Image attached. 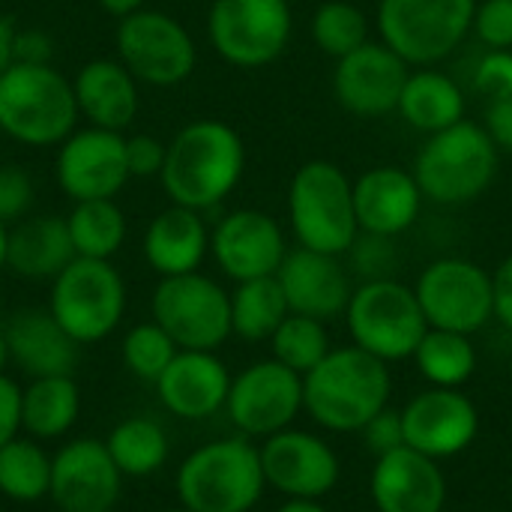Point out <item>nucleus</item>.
<instances>
[{
  "label": "nucleus",
  "instance_id": "14",
  "mask_svg": "<svg viewBox=\"0 0 512 512\" xmlns=\"http://www.w3.org/2000/svg\"><path fill=\"white\" fill-rule=\"evenodd\" d=\"M225 411L243 438H270L291 429L303 411V375L279 360H261L231 378Z\"/></svg>",
  "mask_w": 512,
  "mask_h": 512
},
{
  "label": "nucleus",
  "instance_id": "4",
  "mask_svg": "<svg viewBox=\"0 0 512 512\" xmlns=\"http://www.w3.org/2000/svg\"><path fill=\"white\" fill-rule=\"evenodd\" d=\"M288 222L297 246L345 255L360 237L354 180L330 159L303 162L288 186Z\"/></svg>",
  "mask_w": 512,
  "mask_h": 512
},
{
  "label": "nucleus",
  "instance_id": "33",
  "mask_svg": "<svg viewBox=\"0 0 512 512\" xmlns=\"http://www.w3.org/2000/svg\"><path fill=\"white\" fill-rule=\"evenodd\" d=\"M105 447L123 477H153L168 462V435L150 417H129L117 423Z\"/></svg>",
  "mask_w": 512,
  "mask_h": 512
},
{
  "label": "nucleus",
  "instance_id": "6",
  "mask_svg": "<svg viewBox=\"0 0 512 512\" xmlns=\"http://www.w3.org/2000/svg\"><path fill=\"white\" fill-rule=\"evenodd\" d=\"M501 150L489 138L483 123L462 120L426 138L414 159V177L423 198L435 204L477 201L498 174Z\"/></svg>",
  "mask_w": 512,
  "mask_h": 512
},
{
  "label": "nucleus",
  "instance_id": "18",
  "mask_svg": "<svg viewBox=\"0 0 512 512\" xmlns=\"http://www.w3.org/2000/svg\"><path fill=\"white\" fill-rule=\"evenodd\" d=\"M411 66L384 42H366L336 60L333 96L354 117H387L399 108V96Z\"/></svg>",
  "mask_w": 512,
  "mask_h": 512
},
{
  "label": "nucleus",
  "instance_id": "53",
  "mask_svg": "<svg viewBox=\"0 0 512 512\" xmlns=\"http://www.w3.org/2000/svg\"><path fill=\"white\" fill-rule=\"evenodd\" d=\"M165 512H192V510H186V507H177V510H165Z\"/></svg>",
  "mask_w": 512,
  "mask_h": 512
},
{
  "label": "nucleus",
  "instance_id": "12",
  "mask_svg": "<svg viewBox=\"0 0 512 512\" xmlns=\"http://www.w3.org/2000/svg\"><path fill=\"white\" fill-rule=\"evenodd\" d=\"M117 60L150 87H177L183 84L198 63V48L192 33L168 12L138 9L120 18L117 33Z\"/></svg>",
  "mask_w": 512,
  "mask_h": 512
},
{
  "label": "nucleus",
  "instance_id": "28",
  "mask_svg": "<svg viewBox=\"0 0 512 512\" xmlns=\"http://www.w3.org/2000/svg\"><path fill=\"white\" fill-rule=\"evenodd\" d=\"M75 258L63 216H33L9 231L6 267L24 279H54Z\"/></svg>",
  "mask_w": 512,
  "mask_h": 512
},
{
  "label": "nucleus",
  "instance_id": "30",
  "mask_svg": "<svg viewBox=\"0 0 512 512\" xmlns=\"http://www.w3.org/2000/svg\"><path fill=\"white\" fill-rule=\"evenodd\" d=\"M81 414V390L72 375L30 378L21 390V429L36 441L63 438Z\"/></svg>",
  "mask_w": 512,
  "mask_h": 512
},
{
  "label": "nucleus",
  "instance_id": "7",
  "mask_svg": "<svg viewBox=\"0 0 512 512\" xmlns=\"http://www.w3.org/2000/svg\"><path fill=\"white\" fill-rule=\"evenodd\" d=\"M477 0H378L381 42L408 66L447 60L471 33Z\"/></svg>",
  "mask_w": 512,
  "mask_h": 512
},
{
  "label": "nucleus",
  "instance_id": "51",
  "mask_svg": "<svg viewBox=\"0 0 512 512\" xmlns=\"http://www.w3.org/2000/svg\"><path fill=\"white\" fill-rule=\"evenodd\" d=\"M6 252H9V228L0 222V270H6Z\"/></svg>",
  "mask_w": 512,
  "mask_h": 512
},
{
  "label": "nucleus",
  "instance_id": "42",
  "mask_svg": "<svg viewBox=\"0 0 512 512\" xmlns=\"http://www.w3.org/2000/svg\"><path fill=\"white\" fill-rule=\"evenodd\" d=\"M366 447L375 456H387L399 447H405V426H402V411L384 408L381 414H375L363 429H360Z\"/></svg>",
  "mask_w": 512,
  "mask_h": 512
},
{
  "label": "nucleus",
  "instance_id": "17",
  "mask_svg": "<svg viewBox=\"0 0 512 512\" xmlns=\"http://www.w3.org/2000/svg\"><path fill=\"white\" fill-rule=\"evenodd\" d=\"M210 252L231 282H249L279 273L288 255V240L270 213L243 207L216 222L210 231Z\"/></svg>",
  "mask_w": 512,
  "mask_h": 512
},
{
  "label": "nucleus",
  "instance_id": "29",
  "mask_svg": "<svg viewBox=\"0 0 512 512\" xmlns=\"http://www.w3.org/2000/svg\"><path fill=\"white\" fill-rule=\"evenodd\" d=\"M396 114H402L411 129L435 135L465 120V93L447 72L420 66L408 75Z\"/></svg>",
  "mask_w": 512,
  "mask_h": 512
},
{
  "label": "nucleus",
  "instance_id": "3",
  "mask_svg": "<svg viewBox=\"0 0 512 512\" xmlns=\"http://www.w3.org/2000/svg\"><path fill=\"white\" fill-rule=\"evenodd\" d=\"M78 126L72 81L54 63H12L0 75V132L24 147H57Z\"/></svg>",
  "mask_w": 512,
  "mask_h": 512
},
{
  "label": "nucleus",
  "instance_id": "10",
  "mask_svg": "<svg viewBox=\"0 0 512 512\" xmlns=\"http://www.w3.org/2000/svg\"><path fill=\"white\" fill-rule=\"evenodd\" d=\"M288 0H213L207 36L213 51L237 69H261L279 60L291 42Z\"/></svg>",
  "mask_w": 512,
  "mask_h": 512
},
{
  "label": "nucleus",
  "instance_id": "16",
  "mask_svg": "<svg viewBox=\"0 0 512 512\" xmlns=\"http://www.w3.org/2000/svg\"><path fill=\"white\" fill-rule=\"evenodd\" d=\"M123 474L114 465L105 441L78 438L51 456L48 498L60 512L117 510Z\"/></svg>",
  "mask_w": 512,
  "mask_h": 512
},
{
  "label": "nucleus",
  "instance_id": "1",
  "mask_svg": "<svg viewBox=\"0 0 512 512\" xmlns=\"http://www.w3.org/2000/svg\"><path fill=\"white\" fill-rule=\"evenodd\" d=\"M243 171L246 144L240 132L222 120H192L168 141L159 180L171 204L207 213L237 189Z\"/></svg>",
  "mask_w": 512,
  "mask_h": 512
},
{
  "label": "nucleus",
  "instance_id": "21",
  "mask_svg": "<svg viewBox=\"0 0 512 512\" xmlns=\"http://www.w3.org/2000/svg\"><path fill=\"white\" fill-rule=\"evenodd\" d=\"M288 309L294 315H309L318 321L339 318L351 303V279L339 255L315 252V249H288L279 273H276Z\"/></svg>",
  "mask_w": 512,
  "mask_h": 512
},
{
  "label": "nucleus",
  "instance_id": "23",
  "mask_svg": "<svg viewBox=\"0 0 512 512\" xmlns=\"http://www.w3.org/2000/svg\"><path fill=\"white\" fill-rule=\"evenodd\" d=\"M423 192L414 171L375 165L354 180V210L360 234L399 237L405 234L423 207Z\"/></svg>",
  "mask_w": 512,
  "mask_h": 512
},
{
  "label": "nucleus",
  "instance_id": "19",
  "mask_svg": "<svg viewBox=\"0 0 512 512\" xmlns=\"http://www.w3.org/2000/svg\"><path fill=\"white\" fill-rule=\"evenodd\" d=\"M261 468L267 486L300 501H318L339 483V456L333 447L300 429H282L264 438Z\"/></svg>",
  "mask_w": 512,
  "mask_h": 512
},
{
  "label": "nucleus",
  "instance_id": "37",
  "mask_svg": "<svg viewBox=\"0 0 512 512\" xmlns=\"http://www.w3.org/2000/svg\"><path fill=\"white\" fill-rule=\"evenodd\" d=\"M273 342V360L288 366L297 375L312 372L327 354H330V336L324 321L309 315H288L279 330L270 336Z\"/></svg>",
  "mask_w": 512,
  "mask_h": 512
},
{
  "label": "nucleus",
  "instance_id": "32",
  "mask_svg": "<svg viewBox=\"0 0 512 512\" xmlns=\"http://www.w3.org/2000/svg\"><path fill=\"white\" fill-rule=\"evenodd\" d=\"M69 240L78 258L111 261L120 246L126 243V216L114 198L96 201H75L72 213L66 216Z\"/></svg>",
  "mask_w": 512,
  "mask_h": 512
},
{
  "label": "nucleus",
  "instance_id": "34",
  "mask_svg": "<svg viewBox=\"0 0 512 512\" xmlns=\"http://www.w3.org/2000/svg\"><path fill=\"white\" fill-rule=\"evenodd\" d=\"M51 489V456L36 438H12L0 447V495L15 504H36Z\"/></svg>",
  "mask_w": 512,
  "mask_h": 512
},
{
  "label": "nucleus",
  "instance_id": "11",
  "mask_svg": "<svg viewBox=\"0 0 512 512\" xmlns=\"http://www.w3.org/2000/svg\"><path fill=\"white\" fill-rule=\"evenodd\" d=\"M150 312L180 351H216L231 336V294L201 270L159 279Z\"/></svg>",
  "mask_w": 512,
  "mask_h": 512
},
{
  "label": "nucleus",
  "instance_id": "41",
  "mask_svg": "<svg viewBox=\"0 0 512 512\" xmlns=\"http://www.w3.org/2000/svg\"><path fill=\"white\" fill-rule=\"evenodd\" d=\"M33 207V180L18 165H0V222H15Z\"/></svg>",
  "mask_w": 512,
  "mask_h": 512
},
{
  "label": "nucleus",
  "instance_id": "8",
  "mask_svg": "<svg viewBox=\"0 0 512 512\" xmlns=\"http://www.w3.org/2000/svg\"><path fill=\"white\" fill-rule=\"evenodd\" d=\"M345 318L354 345L384 363L414 357L420 339L429 330L414 288L396 282L393 276L363 282L351 294Z\"/></svg>",
  "mask_w": 512,
  "mask_h": 512
},
{
  "label": "nucleus",
  "instance_id": "47",
  "mask_svg": "<svg viewBox=\"0 0 512 512\" xmlns=\"http://www.w3.org/2000/svg\"><path fill=\"white\" fill-rule=\"evenodd\" d=\"M492 282H495V318L512 333V255L498 264Z\"/></svg>",
  "mask_w": 512,
  "mask_h": 512
},
{
  "label": "nucleus",
  "instance_id": "54",
  "mask_svg": "<svg viewBox=\"0 0 512 512\" xmlns=\"http://www.w3.org/2000/svg\"><path fill=\"white\" fill-rule=\"evenodd\" d=\"M108 512H117V510H108Z\"/></svg>",
  "mask_w": 512,
  "mask_h": 512
},
{
  "label": "nucleus",
  "instance_id": "44",
  "mask_svg": "<svg viewBox=\"0 0 512 512\" xmlns=\"http://www.w3.org/2000/svg\"><path fill=\"white\" fill-rule=\"evenodd\" d=\"M21 435V387L0 372V447Z\"/></svg>",
  "mask_w": 512,
  "mask_h": 512
},
{
  "label": "nucleus",
  "instance_id": "26",
  "mask_svg": "<svg viewBox=\"0 0 512 512\" xmlns=\"http://www.w3.org/2000/svg\"><path fill=\"white\" fill-rule=\"evenodd\" d=\"M141 249L150 270L159 273L162 279L201 270L210 252V228L204 222V213L180 204L165 207L150 219Z\"/></svg>",
  "mask_w": 512,
  "mask_h": 512
},
{
  "label": "nucleus",
  "instance_id": "22",
  "mask_svg": "<svg viewBox=\"0 0 512 512\" xmlns=\"http://www.w3.org/2000/svg\"><path fill=\"white\" fill-rule=\"evenodd\" d=\"M375 512H444L447 480L438 459L411 447L378 456L369 480Z\"/></svg>",
  "mask_w": 512,
  "mask_h": 512
},
{
  "label": "nucleus",
  "instance_id": "15",
  "mask_svg": "<svg viewBox=\"0 0 512 512\" xmlns=\"http://www.w3.org/2000/svg\"><path fill=\"white\" fill-rule=\"evenodd\" d=\"M54 180L72 201L117 198L129 180L123 132L84 126L75 129L54 156Z\"/></svg>",
  "mask_w": 512,
  "mask_h": 512
},
{
  "label": "nucleus",
  "instance_id": "9",
  "mask_svg": "<svg viewBox=\"0 0 512 512\" xmlns=\"http://www.w3.org/2000/svg\"><path fill=\"white\" fill-rule=\"evenodd\" d=\"M48 312L78 342L108 339L126 312V285L111 261L75 258L51 279Z\"/></svg>",
  "mask_w": 512,
  "mask_h": 512
},
{
  "label": "nucleus",
  "instance_id": "25",
  "mask_svg": "<svg viewBox=\"0 0 512 512\" xmlns=\"http://www.w3.org/2000/svg\"><path fill=\"white\" fill-rule=\"evenodd\" d=\"M72 90H75L78 117H84L90 126L99 129L123 132L141 108L138 78L117 57L87 60L75 72Z\"/></svg>",
  "mask_w": 512,
  "mask_h": 512
},
{
  "label": "nucleus",
  "instance_id": "45",
  "mask_svg": "<svg viewBox=\"0 0 512 512\" xmlns=\"http://www.w3.org/2000/svg\"><path fill=\"white\" fill-rule=\"evenodd\" d=\"M486 132L501 153H512V96L492 99L486 108Z\"/></svg>",
  "mask_w": 512,
  "mask_h": 512
},
{
  "label": "nucleus",
  "instance_id": "5",
  "mask_svg": "<svg viewBox=\"0 0 512 512\" xmlns=\"http://www.w3.org/2000/svg\"><path fill=\"white\" fill-rule=\"evenodd\" d=\"M180 507L192 512H249L264 495L261 450L249 438H222L198 447L177 468Z\"/></svg>",
  "mask_w": 512,
  "mask_h": 512
},
{
  "label": "nucleus",
  "instance_id": "35",
  "mask_svg": "<svg viewBox=\"0 0 512 512\" xmlns=\"http://www.w3.org/2000/svg\"><path fill=\"white\" fill-rule=\"evenodd\" d=\"M414 360L432 387L459 390L477 372V351L471 345V336L453 333V330L429 327L414 351Z\"/></svg>",
  "mask_w": 512,
  "mask_h": 512
},
{
  "label": "nucleus",
  "instance_id": "38",
  "mask_svg": "<svg viewBox=\"0 0 512 512\" xmlns=\"http://www.w3.org/2000/svg\"><path fill=\"white\" fill-rule=\"evenodd\" d=\"M177 342L156 324V321H147V324H135L123 342H120V357H123V366L129 369L132 378L138 381H147V384H156L159 375L168 369V363L177 357Z\"/></svg>",
  "mask_w": 512,
  "mask_h": 512
},
{
  "label": "nucleus",
  "instance_id": "24",
  "mask_svg": "<svg viewBox=\"0 0 512 512\" xmlns=\"http://www.w3.org/2000/svg\"><path fill=\"white\" fill-rule=\"evenodd\" d=\"M165 411L180 420H204L225 408L231 375L213 351H177L153 384Z\"/></svg>",
  "mask_w": 512,
  "mask_h": 512
},
{
  "label": "nucleus",
  "instance_id": "20",
  "mask_svg": "<svg viewBox=\"0 0 512 512\" xmlns=\"http://www.w3.org/2000/svg\"><path fill=\"white\" fill-rule=\"evenodd\" d=\"M402 426L405 447L429 459H453L474 444L480 414L462 390L432 387L402 408Z\"/></svg>",
  "mask_w": 512,
  "mask_h": 512
},
{
  "label": "nucleus",
  "instance_id": "48",
  "mask_svg": "<svg viewBox=\"0 0 512 512\" xmlns=\"http://www.w3.org/2000/svg\"><path fill=\"white\" fill-rule=\"evenodd\" d=\"M15 36H18L15 21L0 15V75L15 63Z\"/></svg>",
  "mask_w": 512,
  "mask_h": 512
},
{
  "label": "nucleus",
  "instance_id": "40",
  "mask_svg": "<svg viewBox=\"0 0 512 512\" xmlns=\"http://www.w3.org/2000/svg\"><path fill=\"white\" fill-rule=\"evenodd\" d=\"M474 87L492 102L512 96V48H489L477 69H474Z\"/></svg>",
  "mask_w": 512,
  "mask_h": 512
},
{
  "label": "nucleus",
  "instance_id": "52",
  "mask_svg": "<svg viewBox=\"0 0 512 512\" xmlns=\"http://www.w3.org/2000/svg\"><path fill=\"white\" fill-rule=\"evenodd\" d=\"M6 363H9V345H6V333L0 330V372L6 369Z\"/></svg>",
  "mask_w": 512,
  "mask_h": 512
},
{
  "label": "nucleus",
  "instance_id": "31",
  "mask_svg": "<svg viewBox=\"0 0 512 512\" xmlns=\"http://www.w3.org/2000/svg\"><path fill=\"white\" fill-rule=\"evenodd\" d=\"M288 315L291 309L276 276L237 282V288L231 291V336H240L246 342H264L279 330Z\"/></svg>",
  "mask_w": 512,
  "mask_h": 512
},
{
  "label": "nucleus",
  "instance_id": "39",
  "mask_svg": "<svg viewBox=\"0 0 512 512\" xmlns=\"http://www.w3.org/2000/svg\"><path fill=\"white\" fill-rule=\"evenodd\" d=\"M471 30L489 48H512V0H477Z\"/></svg>",
  "mask_w": 512,
  "mask_h": 512
},
{
  "label": "nucleus",
  "instance_id": "50",
  "mask_svg": "<svg viewBox=\"0 0 512 512\" xmlns=\"http://www.w3.org/2000/svg\"><path fill=\"white\" fill-rule=\"evenodd\" d=\"M276 512H327L318 501H300V498H288Z\"/></svg>",
  "mask_w": 512,
  "mask_h": 512
},
{
  "label": "nucleus",
  "instance_id": "36",
  "mask_svg": "<svg viewBox=\"0 0 512 512\" xmlns=\"http://www.w3.org/2000/svg\"><path fill=\"white\" fill-rule=\"evenodd\" d=\"M309 33L327 57L342 60L369 42V15L351 0H327L312 12Z\"/></svg>",
  "mask_w": 512,
  "mask_h": 512
},
{
  "label": "nucleus",
  "instance_id": "2",
  "mask_svg": "<svg viewBox=\"0 0 512 512\" xmlns=\"http://www.w3.org/2000/svg\"><path fill=\"white\" fill-rule=\"evenodd\" d=\"M393 381L387 363L369 351L348 345L330 354L303 375V408L330 432H360L387 408Z\"/></svg>",
  "mask_w": 512,
  "mask_h": 512
},
{
  "label": "nucleus",
  "instance_id": "43",
  "mask_svg": "<svg viewBox=\"0 0 512 512\" xmlns=\"http://www.w3.org/2000/svg\"><path fill=\"white\" fill-rule=\"evenodd\" d=\"M165 150L168 144L159 141L156 135H132L126 138V165L129 177H159L165 165Z\"/></svg>",
  "mask_w": 512,
  "mask_h": 512
},
{
  "label": "nucleus",
  "instance_id": "49",
  "mask_svg": "<svg viewBox=\"0 0 512 512\" xmlns=\"http://www.w3.org/2000/svg\"><path fill=\"white\" fill-rule=\"evenodd\" d=\"M96 3H99L108 15H114V18H126V15L144 9V0H96Z\"/></svg>",
  "mask_w": 512,
  "mask_h": 512
},
{
  "label": "nucleus",
  "instance_id": "46",
  "mask_svg": "<svg viewBox=\"0 0 512 512\" xmlns=\"http://www.w3.org/2000/svg\"><path fill=\"white\" fill-rule=\"evenodd\" d=\"M51 39L42 30H18L15 36V63H51Z\"/></svg>",
  "mask_w": 512,
  "mask_h": 512
},
{
  "label": "nucleus",
  "instance_id": "27",
  "mask_svg": "<svg viewBox=\"0 0 512 512\" xmlns=\"http://www.w3.org/2000/svg\"><path fill=\"white\" fill-rule=\"evenodd\" d=\"M9 363L27 378L72 375L78 366V342L54 321L51 312H21L9 321Z\"/></svg>",
  "mask_w": 512,
  "mask_h": 512
},
{
  "label": "nucleus",
  "instance_id": "13",
  "mask_svg": "<svg viewBox=\"0 0 512 512\" xmlns=\"http://www.w3.org/2000/svg\"><path fill=\"white\" fill-rule=\"evenodd\" d=\"M426 324L435 330L477 333L495 318V282L492 273L468 258L432 261L414 288Z\"/></svg>",
  "mask_w": 512,
  "mask_h": 512
}]
</instances>
